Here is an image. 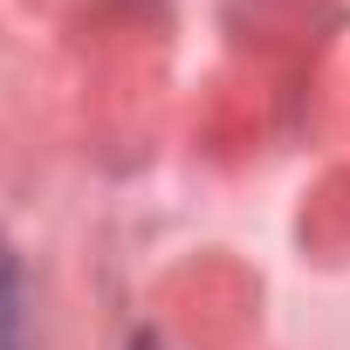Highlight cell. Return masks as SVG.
<instances>
[{"label":"cell","instance_id":"2","mask_svg":"<svg viewBox=\"0 0 350 350\" xmlns=\"http://www.w3.org/2000/svg\"><path fill=\"white\" fill-rule=\"evenodd\" d=\"M131 350H158V343H151V336H137V343H131Z\"/></svg>","mask_w":350,"mask_h":350},{"label":"cell","instance_id":"1","mask_svg":"<svg viewBox=\"0 0 350 350\" xmlns=\"http://www.w3.org/2000/svg\"><path fill=\"white\" fill-rule=\"evenodd\" d=\"M0 350H21V261L0 241Z\"/></svg>","mask_w":350,"mask_h":350}]
</instances>
